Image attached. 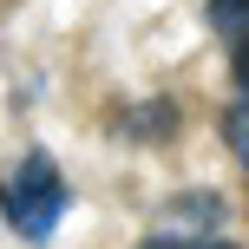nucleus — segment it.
Listing matches in <instances>:
<instances>
[{
    "mask_svg": "<svg viewBox=\"0 0 249 249\" xmlns=\"http://www.w3.org/2000/svg\"><path fill=\"white\" fill-rule=\"evenodd\" d=\"M223 138L236 144V158L249 164V92H243V99H236V105L223 112Z\"/></svg>",
    "mask_w": 249,
    "mask_h": 249,
    "instance_id": "nucleus-3",
    "label": "nucleus"
},
{
    "mask_svg": "<svg viewBox=\"0 0 249 249\" xmlns=\"http://www.w3.org/2000/svg\"><path fill=\"white\" fill-rule=\"evenodd\" d=\"M66 203H72V190H66L59 164H53L46 151H26V158L13 164V177H7V223H13V236L53 243Z\"/></svg>",
    "mask_w": 249,
    "mask_h": 249,
    "instance_id": "nucleus-1",
    "label": "nucleus"
},
{
    "mask_svg": "<svg viewBox=\"0 0 249 249\" xmlns=\"http://www.w3.org/2000/svg\"><path fill=\"white\" fill-rule=\"evenodd\" d=\"M210 249H223V243H210Z\"/></svg>",
    "mask_w": 249,
    "mask_h": 249,
    "instance_id": "nucleus-5",
    "label": "nucleus"
},
{
    "mask_svg": "<svg viewBox=\"0 0 249 249\" xmlns=\"http://www.w3.org/2000/svg\"><path fill=\"white\" fill-rule=\"evenodd\" d=\"M138 249H210V243H190V236H177V230H151Z\"/></svg>",
    "mask_w": 249,
    "mask_h": 249,
    "instance_id": "nucleus-4",
    "label": "nucleus"
},
{
    "mask_svg": "<svg viewBox=\"0 0 249 249\" xmlns=\"http://www.w3.org/2000/svg\"><path fill=\"white\" fill-rule=\"evenodd\" d=\"M210 26L230 39V66L249 92V0H210Z\"/></svg>",
    "mask_w": 249,
    "mask_h": 249,
    "instance_id": "nucleus-2",
    "label": "nucleus"
}]
</instances>
